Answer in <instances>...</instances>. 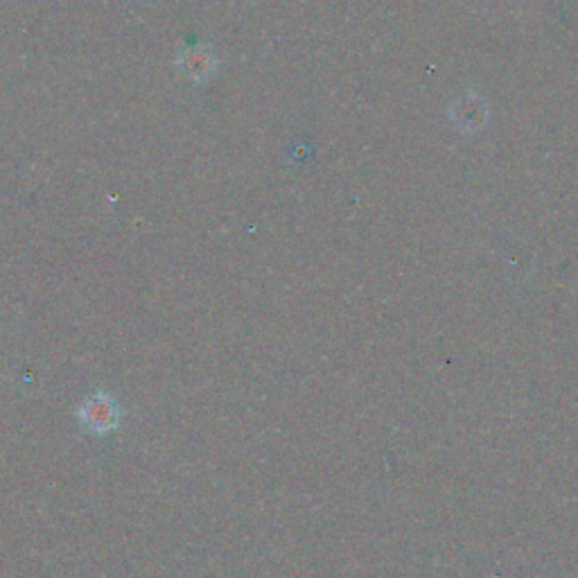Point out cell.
Masks as SVG:
<instances>
[{
	"label": "cell",
	"mask_w": 578,
	"mask_h": 578,
	"mask_svg": "<svg viewBox=\"0 0 578 578\" xmlns=\"http://www.w3.org/2000/svg\"><path fill=\"white\" fill-rule=\"evenodd\" d=\"M77 419H79L81 427H85L89 434L109 436L122 423V409L109 391L98 389L79 404Z\"/></svg>",
	"instance_id": "6da1fadb"
}]
</instances>
